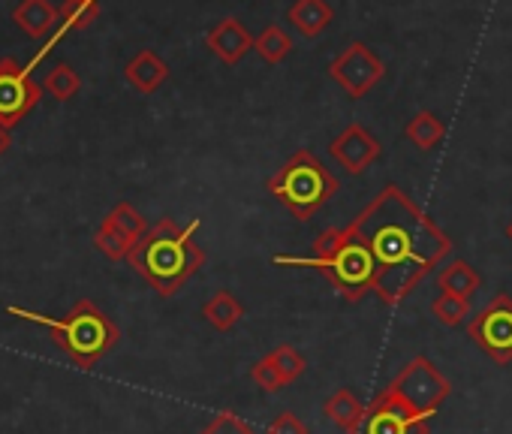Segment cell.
I'll return each mask as SVG.
<instances>
[{
  "label": "cell",
  "instance_id": "cell-1",
  "mask_svg": "<svg viewBox=\"0 0 512 434\" xmlns=\"http://www.w3.org/2000/svg\"><path fill=\"white\" fill-rule=\"evenodd\" d=\"M350 224L371 248L383 305H401L452 254V239L398 184H386Z\"/></svg>",
  "mask_w": 512,
  "mask_h": 434
},
{
  "label": "cell",
  "instance_id": "cell-2",
  "mask_svg": "<svg viewBox=\"0 0 512 434\" xmlns=\"http://www.w3.org/2000/svg\"><path fill=\"white\" fill-rule=\"evenodd\" d=\"M199 227V217L187 227H178L172 217H163L148 227V233L130 251L127 263L157 290V296H175L205 266V251L196 245Z\"/></svg>",
  "mask_w": 512,
  "mask_h": 434
},
{
  "label": "cell",
  "instance_id": "cell-3",
  "mask_svg": "<svg viewBox=\"0 0 512 434\" xmlns=\"http://www.w3.org/2000/svg\"><path fill=\"white\" fill-rule=\"evenodd\" d=\"M275 263L317 269L332 284V290L347 302H362L377 287V266H374L371 248L365 245V239L359 236V230L353 224L323 230L314 239L308 257L278 254Z\"/></svg>",
  "mask_w": 512,
  "mask_h": 434
},
{
  "label": "cell",
  "instance_id": "cell-4",
  "mask_svg": "<svg viewBox=\"0 0 512 434\" xmlns=\"http://www.w3.org/2000/svg\"><path fill=\"white\" fill-rule=\"evenodd\" d=\"M7 314L34 326H43L52 335L55 347L64 350V356L82 371H91L121 338L112 317L91 299H79L64 317H46L40 311H28L19 305H10Z\"/></svg>",
  "mask_w": 512,
  "mask_h": 434
},
{
  "label": "cell",
  "instance_id": "cell-5",
  "mask_svg": "<svg viewBox=\"0 0 512 434\" xmlns=\"http://www.w3.org/2000/svg\"><path fill=\"white\" fill-rule=\"evenodd\" d=\"M266 190L296 217V221H311V217L338 193V178L326 163L311 154L308 148L296 151L269 181Z\"/></svg>",
  "mask_w": 512,
  "mask_h": 434
},
{
  "label": "cell",
  "instance_id": "cell-6",
  "mask_svg": "<svg viewBox=\"0 0 512 434\" xmlns=\"http://www.w3.org/2000/svg\"><path fill=\"white\" fill-rule=\"evenodd\" d=\"M389 389L404 398L410 407H416L422 416H434L440 410V404L449 398L452 392V383L434 368V362L428 356H413L398 374L395 380L389 383Z\"/></svg>",
  "mask_w": 512,
  "mask_h": 434
},
{
  "label": "cell",
  "instance_id": "cell-7",
  "mask_svg": "<svg viewBox=\"0 0 512 434\" xmlns=\"http://www.w3.org/2000/svg\"><path fill=\"white\" fill-rule=\"evenodd\" d=\"M467 335L494 365H509L512 362V299L506 293H497L467 323Z\"/></svg>",
  "mask_w": 512,
  "mask_h": 434
},
{
  "label": "cell",
  "instance_id": "cell-8",
  "mask_svg": "<svg viewBox=\"0 0 512 434\" xmlns=\"http://www.w3.org/2000/svg\"><path fill=\"white\" fill-rule=\"evenodd\" d=\"M428 431H431V419L422 416L416 407H410L386 386L365 407V416L353 434H428Z\"/></svg>",
  "mask_w": 512,
  "mask_h": 434
},
{
  "label": "cell",
  "instance_id": "cell-9",
  "mask_svg": "<svg viewBox=\"0 0 512 434\" xmlns=\"http://www.w3.org/2000/svg\"><path fill=\"white\" fill-rule=\"evenodd\" d=\"M329 76L332 82L353 100L365 97L368 91H374V85L386 76L383 61L365 46V43H350L332 64H329Z\"/></svg>",
  "mask_w": 512,
  "mask_h": 434
},
{
  "label": "cell",
  "instance_id": "cell-10",
  "mask_svg": "<svg viewBox=\"0 0 512 434\" xmlns=\"http://www.w3.org/2000/svg\"><path fill=\"white\" fill-rule=\"evenodd\" d=\"M43 88L34 82L31 67L16 64L13 58L0 61V124L16 127L37 103Z\"/></svg>",
  "mask_w": 512,
  "mask_h": 434
},
{
  "label": "cell",
  "instance_id": "cell-11",
  "mask_svg": "<svg viewBox=\"0 0 512 434\" xmlns=\"http://www.w3.org/2000/svg\"><path fill=\"white\" fill-rule=\"evenodd\" d=\"M380 139L371 133V130H365L362 124H347L344 130H341V136H335L332 139V145H329V154H332V160L341 166V169H347L350 175H359V172H365L377 157H380Z\"/></svg>",
  "mask_w": 512,
  "mask_h": 434
},
{
  "label": "cell",
  "instance_id": "cell-12",
  "mask_svg": "<svg viewBox=\"0 0 512 434\" xmlns=\"http://www.w3.org/2000/svg\"><path fill=\"white\" fill-rule=\"evenodd\" d=\"M205 46H208L211 55L220 58L226 67H235V64L253 49V37H250V31H247L235 16H226V19H220V22L205 34Z\"/></svg>",
  "mask_w": 512,
  "mask_h": 434
},
{
  "label": "cell",
  "instance_id": "cell-13",
  "mask_svg": "<svg viewBox=\"0 0 512 434\" xmlns=\"http://www.w3.org/2000/svg\"><path fill=\"white\" fill-rule=\"evenodd\" d=\"M287 19L302 37L314 40L332 25L335 13H332V7L326 4V0H293V7L287 10Z\"/></svg>",
  "mask_w": 512,
  "mask_h": 434
},
{
  "label": "cell",
  "instance_id": "cell-14",
  "mask_svg": "<svg viewBox=\"0 0 512 434\" xmlns=\"http://www.w3.org/2000/svg\"><path fill=\"white\" fill-rule=\"evenodd\" d=\"M124 76H127V82H130L139 94H154V91L166 82L169 67H166V61L157 58L151 49H142V52L127 64Z\"/></svg>",
  "mask_w": 512,
  "mask_h": 434
},
{
  "label": "cell",
  "instance_id": "cell-15",
  "mask_svg": "<svg viewBox=\"0 0 512 434\" xmlns=\"http://www.w3.org/2000/svg\"><path fill=\"white\" fill-rule=\"evenodd\" d=\"M13 19H16V25H22L25 34L46 40L55 31L61 13L49 4V0H22V4L13 10Z\"/></svg>",
  "mask_w": 512,
  "mask_h": 434
},
{
  "label": "cell",
  "instance_id": "cell-16",
  "mask_svg": "<svg viewBox=\"0 0 512 434\" xmlns=\"http://www.w3.org/2000/svg\"><path fill=\"white\" fill-rule=\"evenodd\" d=\"M404 136H407L419 151H431L434 145H440V142H443V136H446V124H443V118H440L437 112H431V109H419V112L407 121Z\"/></svg>",
  "mask_w": 512,
  "mask_h": 434
},
{
  "label": "cell",
  "instance_id": "cell-17",
  "mask_svg": "<svg viewBox=\"0 0 512 434\" xmlns=\"http://www.w3.org/2000/svg\"><path fill=\"white\" fill-rule=\"evenodd\" d=\"M202 317L211 323V329L229 332V329H235V323L244 317V305H241L229 290H217V293L202 305Z\"/></svg>",
  "mask_w": 512,
  "mask_h": 434
},
{
  "label": "cell",
  "instance_id": "cell-18",
  "mask_svg": "<svg viewBox=\"0 0 512 434\" xmlns=\"http://www.w3.org/2000/svg\"><path fill=\"white\" fill-rule=\"evenodd\" d=\"M437 284H440L443 293H452V296H461V299H473L476 290L482 287V278H479V272H476L470 263L455 260V263H449V266L437 275Z\"/></svg>",
  "mask_w": 512,
  "mask_h": 434
},
{
  "label": "cell",
  "instance_id": "cell-19",
  "mask_svg": "<svg viewBox=\"0 0 512 434\" xmlns=\"http://www.w3.org/2000/svg\"><path fill=\"white\" fill-rule=\"evenodd\" d=\"M323 413H326L338 428H344L347 434H353L356 425H359L362 416H365V404H362L350 389H338V392L323 404Z\"/></svg>",
  "mask_w": 512,
  "mask_h": 434
},
{
  "label": "cell",
  "instance_id": "cell-20",
  "mask_svg": "<svg viewBox=\"0 0 512 434\" xmlns=\"http://www.w3.org/2000/svg\"><path fill=\"white\" fill-rule=\"evenodd\" d=\"M253 52L260 55L266 64H281L293 52V40L281 25H269L253 37Z\"/></svg>",
  "mask_w": 512,
  "mask_h": 434
},
{
  "label": "cell",
  "instance_id": "cell-21",
  "mask_svg": "<svg viewBox=\"0 0 512 434\" xmlns=\"http://www.w3.org/2000/svg\"><path fill=\"white\" fill-rule=\"evenodd\" d=\"M106 224H112L133 248H136V242L148 233V224H145V217L130 205V202H118L106 217H103Z\"/></svg>",
  "mask_w": 512,
  "mask_h": 434
},
{
  "label": "cell",
  "instance_id": "cell-22",
  "mask_svg": "<svg viewBox=\"0 0 512 434\" xmlns=\"http://www.w3.org/2000/svg\"><path fill=\"white\" fill-rule=\"evenodd\" d=\"M431 314L443 326H461L470 317V299H461V296H452V293H440L431 302Z\"/></svg>",
  "mask_w": 512,
  "mask_h": 434
},
{
  "label": "cell",
  "instance_id": "cell-23",
  "mask_svg": "<svg viewBox=\"0 0 512 434\" xmlns=\"http://www.w3.org/2000/svg\"><path fill=\"white\" fill-rule=\"evenodd\" d=\"M79 88H82V79H79V73H76L73 67H67V64H58V67L46 76V85H43V91H49L55 100H73V97L79 94Z\"/></svg>",
  "mask_w": 512,
  "mask_h": 434
},
{
  "label": "cell",
  "instance_id": "cell-24",
  "mask_svg": "<svg viewBox=\"0 0 512 434\" xmlns=\"http://www.w3.org/2000/svg\"><path fill=\"white\" fill-rule=\"evenodd\" d=\"M94 245H97V251L103 254V257H109V260H127L130 257V251H133V245L112 227V224H100L97 227V233H94Z\"/></svg>",
  "mask_w": 512,
  "mask_h": 434
},
{
  "label": "cell",
  "instance_id": "cell-25",
  "mask_svg": "<svg viewBox=\"0 0 512 434\" xmlns=\"http://www.w3.org/2000/svg\"><path fill=\"white\" fill-rule=\"evenodd\" d=\"M58 13H61V19L67 22L70 31H82V28H88V25L97 22V16H100V0H67V4Z\"/></svg>",
  "mask_w": 512,
  "mask_h": 434
},
{
  "label": "cell",
  "instance_id": "cell-26",
  "mask_svg": "<svg viewBox=\"0 0 512 434\" xmlns=\"http://www.w3.org/2000/svg\"><path fill=\"white\" fill-rule=\"evenodd\" d=\"M250 380L260 386L263 392H281L287 386V380H284V374H281V368H278V362H275L272 353L263 356L260 362L250 368Z\"/></svg>",
  "mask_w": 512,
  "mask_h": 434
},
{
  "label": "cell",
  "instance_id": "cell-27",
  "mask_svg": "<svg viewBox=\"0 0 512 434\" xmlns=\"http://www.w3.org/2000/svg\"><path fill=\"white\" fill-rule=\"evenodd\" d=\"M272 356H275V362H278V368H281L287 386H290L293 380H299V377L305 374V368H308V359H305L296 347H290V344H281Z\"/></svg>",
  "mask_w": 512,
  "mask_h": 434
},
{
  "label": "cell",
  "instance_id": "cell-28",
  "mask_svg": "<svg viewBox=\"0 0 512 434\" xmlns=\"http://www.w3.org/2000/svg\"><path fill=\"white\" fill-rule=\"evenodd\" d=\"M199 434H256V428L250 422H244L238 413L232 410H220Z\"/></svg>",
  "mask_w": 512,
  "mask_h": 434
},
{
  "label": "cell",
  "instance_id": "cell-29",
  "mask_svg": "<svg viewBox=\"0 0 512 434\" xmlns=\"http://www.w3.org/2000/svg\"><path fill=\"white\" fill-rule=\"evenodd\" d=\"M266 434H311L308 431V425L296 416V413H281V416H275L272 422H269V431Z\"/></svg>",
  "mask_w": 512,
  "mask_h": 434
},
{
  "label": "cell",
  "instance_id": "cell-30",
  "mask_svg": "<svg viewBox=\"0 0 512 434\" xmlns=\"http://www.w3.org/2000/svg\"><path fill=\"white\" fill-rule=\"evenodd\" d=\"M10 148V127L0 124V157H4V151Z\"/></svg>",
  "mask_w": 512,
  "mask_h": 434
},
{
  "label": "cell",
  "instance_id": "cell-31",
  "mask_svg": "<svg viewBox=\"0 0 512 434\" xmlns=\"http://www.w3.org/2000/svg\"><path fill=\"white\" fill-rule=\"evenodd\" d=\"M506 239H509V242H512V221H509V224H506Z\"/></svg>",
  "mask_w": 512,
  "mask_h": 434
}]
</instances>
